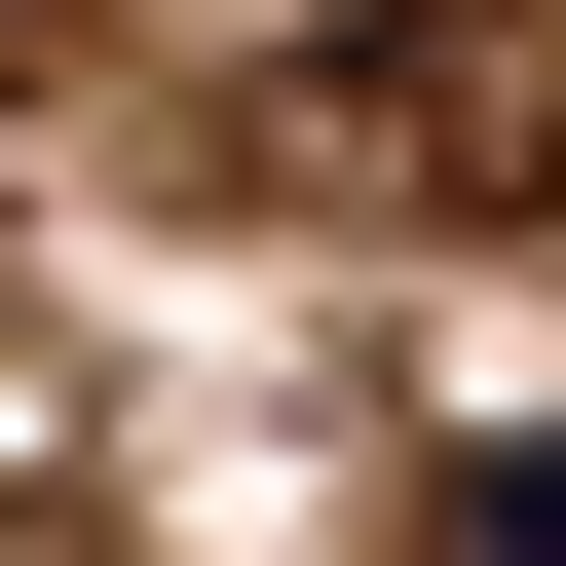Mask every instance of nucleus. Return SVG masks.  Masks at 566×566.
I'll return each mask as SVG.
<instances>
[{
    "label": "nucleus",
    "instance_id": "obj_3",
    "mask_svg": "<svg viewBox=\"0 0 566 566\" xmlns=\"http://www.w3.org/2000/svg\"><path fill=\"white\" fill-rule=\"evenodd\" d=\"M0 76H39V0H0Z\"/></svg>",
    "mask_w": 566,
    "mask_h": 566
},
{
    "label": "nucleus",
    "instance_id": "obj_2",
    "mask_svg": "<svg viewBox=\"0 0 566 566\" xmlns=\"http://www.w3.org/2000/svg\"><path fill=\"white\" fill-rule=\"evenodd\" d=\"M453 566H566V453H453Z\"/></svg>",
    "mask_w": 566,
    "mask_h": 566
},
{
    "label": "nucleus",
    "instance_id": "obj_1",
    "mask_svg": "<svg viewBox=\"0 0 566 566\" xmlns=\"http://www.w3.org/2000/svg\"><path fill=\"white\" fill-rule=\"evenodd\" d=\"M264 151L340 227H566V0H340Z\"/></svg>",
    "mask_w": 566,
    "mask_h": 566
}]
</instances>
